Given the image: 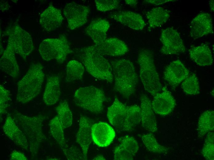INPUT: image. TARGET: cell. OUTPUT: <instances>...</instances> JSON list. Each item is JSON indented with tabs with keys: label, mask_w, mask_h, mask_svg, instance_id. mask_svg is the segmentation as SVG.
Instances as JSON below:
<instances>
[{
	"label": "cell",
	"mask_w": 214,
	"mask_h": 160,
	"mask_svg": "<svg viewBox=\"0 0 214 160\" xmlns=\"http://www.w3.org/2000/svg\"><path fill=\"white\" fill-rule=\"evenodd\" d=\"M114 81V88L124 98H128L135 91L138 77L134 65L128 59L111 61Z\"/></svg>",
	"instance_id": "1"
},
{
	"label": "cell",
	"mask_w": 214,
	"mask_h": 160,
	"mask_svg": "<svg viewBox=\"0 0 214 160\" xmlns=\"http://www.w3.org/2000/svg\"><path fill=\"white\" fill-rule=\"evenodd\" d=\"M107 117L110 123L119 130L131 131L141 121L140 107L127 106L116 98L108 108Z\"/></svg>",
	"instance_id": "2"
},
{
	"label": "cell",
	"mask_w": 214,
	"mask_h": 160,
	"mask_svg": "<svg viewBox=\"0 0 214 160\" xmlns=\"http://www.w3.org/2000/svg\"><path fill=\"white\" fill-rule=\"evenodd\" d=\"M44 77L42 65L39 63H32L18 83L16 101L25 104L36 97L41 90Z\"/></svg>",
	"instance_id": "3"
},
{
	"label": "cell",
	"mask_w": 214,
	"mask_h": 160,
	"mask_svg": "<svg viewBox=\"0 0 214 160\" xmlns=\"http://www.w3.org/2000/svg\"><path fill=\"white\" fill-rule=\"evenodd\" d=\"M81 51L79 58L87 72L97 79L112 83L114 79L111 65L94 46L85 47Z\"/></svg>",
	"instance_id": "4"
},
{
	"label": "cell",
	"mask_w": 214,
	"mask_h": 160,
	"mask_svg": "<svg viewBox=\"0 0 214 160\" xmlns=\"http://www.w3.org/2000/svg\"><path fill=\"white\" fill-rule=\"evenodd\" d=\"M13 118L27 139L31 155L35 156L41 143L46 139L42 130L45 116L40 114L30 117L17 113Z\"/></svg>",
	"instance_id": "5"
},
{
	"label": "cell",
	"mask_w": 214,
	"mask_h": 160,
	"mask_svg": "<svg viewBox=\"0 0 214 160\" xmlns=\"http://www.w3.org/2000/svg\"><path fill=\"white\" fill-rule=\"evenodd\" d=\"M137 62L140 78L145 89L154 97L161 92L163 87L151 52L145 49L140 50Z\"/></svg>",
	"instance_id": "6"
},
{
	"label": "cell",
	"mask_w": 214,
	"mask_h": 160,
	"mask_svg": "<svg viewBox=\"0 0 214 160\" xmlns=\"http://www.w3.org/2000/svg\"><path fill=\"white\" fill-rule=\"evenodd\" d=\"M73 97L76 104L83 109L96 114L103 110L105 97L100 88L93 86L79 88L75 91Z\"/></svg>",
	"instance_id": "7"
},
{
	"label": "cell",
	"mask_w": 214,
	"mask_h": 160,
	"mask_svg": "<svg viewBox=\"0 0 214 160\" xmlns=\"http://www.w3.org/2000/svg\"><path fill=\"white\" fill-rule=\"evenodd\" d=\"M39 51L43 60L48 61L54 59L60 63H63L67 55L73 52L64 35L57 38L44 39L40 44Z\"/></svg>",
	"instance_id": "8"
},
{
	"label": "cell",
	"mask_w": 214,
	"mask_h": 160,
	"mask_svg": "<svg viewBox=\"0 0 214 160\" xmlns=\"http://www.w3.org/2000/svg\"><path fill=\"white\" fill-rule=\"evenodd\" d=\"M6 33L8 35V40L11 43L16 53L25 60L34 48L30 34L16 23L8 29Z\"/></svg>",
	"instance_id": "9"
},
{
	"label": "cell",
	"mask_w": 214,
	"mask_h": 160,
	"mask_svg": "<svg viewBox=\"0 0 214 160\" xmlns=\"http://www.w3.org/2000/svg\"><path fill=\"white\" fill-rule=\"evenodd\" d=\"M160 40L162 44L161 52L165 55H179L184 53L185 47L178 31L169 27L162 30Z\"/></svg>",
	"instance_id": "10"
},
{
	"label": "cell",
	"mask_w": 214,
	"mask_h": 160,
	"mask_svg": "<svg viewBox=\"0 0 214 160\" xmlns=\"http://www.w3.org/2000/svg\"><path fill=\"white\" fill-rule=\"evenodd\" d=\"M63 11L67 21L69 28L74 30L87 22L90 9L87 6L72 2L67 4Z\"/></svg>",
	"instance_id": "11"
},
{
	"label": "cell",
	"mask_w": 214,
	"mask_h": 160,
	"mask_svg": "<svg viewBox=\"0 0 214 160\" xmlns=\"http://www.w3.org/2000/svg\"><path fill=\"white\" fill-rule=\"evenodd\" d=\"M189 71L183 63L177 59L171 62L164 72V79L172 88H175L189 76Z\"/></svg>",
	"instance_id": "12"
},
{
	"label": "cell",
	"mask_w": 214,
	"mask_h": 160,
	"mask_svg": "<svg viewBox=\"0 0 214 160\" xmlns=\"http://www.w3.org/2000/svg\"><path fill=\"white\" fill-rule=\"evenodd\" d=\"M91 135L93 141L97 146L105 147L113 142L115 133L113 128L108 124L99 122L92 125Z\"/></svg>",
	"instance_id": "13"
},
{
	"label": "cell",
	"mask_w": 214,
	"mask_h": 160,
	"mask_svg": "<svg viewBox=\"0 0 214 160\" xmlns=\"http://www.w3.org/2000/svg\"><path fill=\"white\" fill-rule=\"evenodd\" d=\"M213 28L211 15L208 13H201L192 20L190 34L193 38H198L212 33Z\"/></svg>",
	"instance_id": "14"
},
{
	"label": "cell",
	"mask_w": 214,
	"mask_h": 160,
	"mask_svg": "<svg viewBox=\"0 0 214 160\" xmlns=\"http://www.w3.org/2000/svg\"><path fill=\"white\" fill-rule=\"evenodd\" d=\"M162 90L154 96L151 104L153 110L156 114L166 116L172 111L176 104L170 92L164 87Z\"/></svg>",
	"instance_id": "15"
},
{
	"label": "cell",
	"mask_w": 214,
	"mask_h": 160,
	"mask_svg": "<svg viewBox=\"0 0 214 160\" xmlns=\"http://www.w3.org/2000/svg\"><path fill=\"white\" fill-rule=\"evenodd\" d=\"M15 50L11 43L8 40L6 49L0 59V70L13 78H17L20 72L16 60Z\"/></svg>",
	"instance_id": "16"
},
{
	"label": "cell",
	"mask_w": 214,
	"mask_h": 160,
	"mask_svg": "<svg viewBox=\"0 0 214 160\" xmlns=\"http://www.w3.org/2000/svg\"><path fill=\"white\" fill-rule=\"evenodd\" d=\"M93 121L85 116L80 117L79 128L76 135V141L81 149L84 160H86L88 150L92 142L91 128Z\"/></svg>",
	"instance_id": "17"
},
{
	"label": "cell",
	"mask_w": 214,
	"mask_h": 160,
	"mask_svg": "<svg viewBox=\"0 0 214 160\" xmlns=\"http://www.w3.org/2000/svg\"><path fill=\"white\" fill-rule=\"evenodd\" d=\"M94 46L103 55L121 56L129 50L128 46L124 41L116 38H107L101 43Z\"/></svg>",
	"instance_id": "18"
},
{
	"label": "cell",
	"mask_w": 214,
	"mask_h": 160,
	"mask_svg": "<svg viewBox=\"0 0 214 160\" xmlns=\"http://www.w3.org/2000/svg\"><path fill=\"white\" fill-rule=\"evenodd\" d=\"M2 130L6 136L17 146L25 150H28L29 145L27 139L11 116L8 115L7 117Z\"/></svg>",
	"instance_id": "19"
},
{
	"label": "cell",
	"mask_w": 214,
	"mask_h": 160,
	"mask_svg": "<svg viewBox=\"0 0 214 160\" xmlns=\"http://www.w3.org/2000/svg\"><path fill=\"white\" fill-rule=\"evenodd\" d=\"M141 121L143 127L147 130L154 132L158 128L151 102L148 96L143 94L140 97Z\"/></svg>",
	"instance_id": "20"
},
{
	"label": "cell",
	"mask_w": 214,
	"mask_h": 160,
	"mask_svg": "<svg viewBox=\"0 0 214 160\" xmlns=\"http://www.w3.org/2000/svg\"><path fill=\"white\" fill-rule=\"evenodd\" d=\"M63 19L61 10L55 8L50 3L41 14L39 22L45 30L51 31L61 26Z\"/></svg>",
	"instance_id": "21"
},
{
	"label": "cell",
	"mask_w": 214,
	"mask_h": 160,
	"mask_svg": "<svg viewBox=\"0 0 214 160\" xmlns=\"http://www.w3.org/2000/svg\"><path fill=\"white\" fill-rule=\"evenodd\" d=\"M110 16L117 22L135 30H142L146 25L140 14L131 11H120L111 14Z\"/></svg>",
	"instance_id": "22"
},
{
	"label": "cell",
	"mask_w": 214,
	"mask_h": 160,
	"mask_svg": "<svg viewBox=\"0 0 214 160\" xmlns=\"http://www.w3.org/2000/svg\"><path fill=\"white\" fill-rule=\"evenodd\" d=\"M110 26L107 20L98 19L92 21L86 29L85 32L92 39L95 45H98L107 38V33Z\"/></svg>",
	"instance_id": "23"
},
{
	"label": "cell",
	"mask_w": 214,
	"mask_h": 160,
	"mask_svg": "<svg viewBox=\"0 0 214 160\" xmlns=\"http://www.w3.org/2000/svg\"><path fill=\"white\" fill-rule=\"evenodd\" d=\"M61 91L60 81L57 75H51L47 79L43 94L44 103L48 106L54 105L59 101Z\"/></svg>",
	"instance_id": "24"
},
{
	"label": "cell",
	"mask_w": 214,
	"mask_h": 160,
	"mask_svg": "<svg viewBox=\"0 0 214 160\" xmlns=\"http://www.w3.org/2000/svg\"><path fill=\"white\" fill-rule=\"evenodd\" d=\"M190 58L200 66H210L213 62V58L209 46L202 43L196 46H192L188 50Z\"/></svg>",
	"instance_id": "25"
},
{
	"label": "cell",
	"mask_w": 214,
	"mask_h": 160,
	"mask_svg": "<svg viewBox=\"0 0 214 160\" xmlns=\"http://www.w3.org/2000/svg\"><path fill=\"white\" fill-rule=\"evenodd\" d=\"M146 16L149 27L155 28L164 24L170 17L167 10L161 7L153 8L148 11Z\"/></svg>",
	"instance_id": "26"
},
{
	"label": "cell",
	"mask_w": 214,
	"mask_h": 160,
	"mask_svg": "<svg viewBox=\"0 0 214 160\" xmlns=\"http://www.w3.org/2000/svg\"><path fill=\"white\" fill-rule=\"evenodd\" d=\"M214 130V111L207 110L203 113L198 120L197 129L198 137L201 138Z\"/></svg>",
	"instance_id": "27"
},
{
	"label": "cell",
	"mask_w": 214,
	"mask_h": 160,
	"mask_svg": "<svg viewBox=\"0 0 214 160\" xmlns=\"http://www.w3.org/2000/svg\"><path fill=\"white\" fill-rule=\"evenodd\" d=\"M49 126L50 133L54 139L63 148L67 147L64 135L65 128L57 115L50 121Z\"/></svg>",
	"instance_id": "28"
},
{
	"label": "cell",
	"mask_w": 214,
	"mask_h": 160,
	"mask_svg": "<svg viewBox=\"0 0 214 160\" xmlns=\"http://www.w3.org/2000/svg\"><path fill=\"white\" fill-rule=\"evenodd\" d=\"M84 70V67L80 62L75 60L70 61L66 66L65 81L70 82L81 80Z\"/></svg>",
	"instance_id": "29"
},
{
	"label": "cell",
	"mask_w": 214,
	"mask_h": 160,
	"mask_svg": "<svg viewBox=\"0 0 214 160\" xmlns=\"http://www.w3.org/2000/svg\"><path fill=\"white\" fill-rule=\"evenodd\" d=\"M55 110L64 128L70 127L72 124L73 116L67 102L65 100L60 102Z\"/></svg>",
	"instance_id": "30"
},
{
	"label": "cell",
	"mask_w": 214,
	"mask_h": 160,
	"mask_svg": "<svg viewBox=\"0 0 214 160\" xmlns=\"http://www.w3.org/2000/svg\"><path fill=\"white\" fill-rule=\"evenodd\" d=\"M142 142L149 151L159 154L166 152L168 149L160 145L151 133L143 135L142 137Z\"/></svg>",
	"instance_id": "31"
},
{
	"label": "cell",
	"mask_w": 214,
	"mask_h": 160,
	"mask_svg": "<svg viewBox=\"0 0 214 160\" xmlns=\"http://www.w3.org/2000/svg\"><path fill=\"white\" fill-rule=\"evenodd\" d=\"M182 88L186 93L195 95L200 92V86L197 77L195 74H192L187 78L181 84Z\"/></svg>",
	"instance_id": "32"
},
{
	"label": "cell",
	"mask_w": 214,
	"mask_h": 160,
	"mask_svg": "<svg viewBox=\"0 0 214 160\" xmlns=\"http://www.w3.org/2000/svg\"><path fill=\"white\" fill-rule=\"evenodd\" d=\"M214 132H211L207 134L202 149V154L206 160H214Z\"/></svg>",
	"instance_id": "33"
},
{
	"label": "cell",
	"mask_w": 214,
	"mask_h": 160,
	"mask_svg": "<svg viewBox=\"0 0 214 160\" xmlns=\"http://www.w3.org/2000/svg\"><path fill=\"white\" fill-rule=\"evenodd\" d=\"M95 2L98 11L106 12L118 8L120 1L117 0H96Z\"/></svg>",
	"instance_id": "34"
},
{
	"label": "cell",
	"mask_w": 214,
	"mask_h": 160,
	"mask_svg": "<svg viewBox=\"0 0 214 160\" xmlns=\"http://www.w3.org/2000/svg\"><path fill=\"white\" fill-rule=\"evenodd\" d=\"M120 144L126 150L135 156L139 149L137 141L133 137L129 136L122 138Z\"/></svg>",
	"instance_id": "35"
},
{
	"label": "cell",
	"mask_w": 214,
	"mask_h": 160,
	"mask_svg": "<svg viewBox=\"0 0 214 160\" xmlns=\"http://www.w3.org/2000/svg\"><path fill=\"white\" fill-rule=\"evenodd\" d=\"M10 92L1 84L0 85V114L1 116L4 114L9 107L11 99Z\"/></svg>",
	"instance_id": "36"
},
{
	"label": "cell",
	"mask_w": 214,
	"mask_h": 160,
	"mask_svg": "<svg viewBox=\"0 0 214 160\" xmlns=\"http://www.w3.org/2000/svg\"><path fill=\"white\" fill-rule=\"evenodd\" d=\"M113 155L115 160H132L134 157L120 144L114 148Z\"/></svg>",
	"instance_id": "37"
},
{
	"label": "cell",
	"mask_w": 214,
	"mask_h": 160,
	"mask_svg": "<svg viewBox=\"0 0 214 160\" xmlns=\"http://www.w3.org/2000/svg\"><path fill=\"white\" fill-rule=\"evenodd\" d=\"M63 150L68 160H84L82 152L75 146L63 148Z\"/></svg>",
	"instance_id": "38"
},
{
	"label": "cell",
	"mask_w": 214,
	"mask_h": 160,
	"mask_svg": "<svg viewBox=\"0 0 214 160\" xmlns=\"http://www.w3.org/2000/svg\"><path fill=\"white\" fill-rule=\"evenodd\" d=\"M10 159L11 160H27L28 158L22 153L16 150L13 151L11 153Z\"/></svg>",
	"instance_id": "39"
},
{
	"label": "cell",
	"mask_w": 214,
	"mask_h": 160,
	"mask_svg": "<svg viewBox=\"0 0 214 160\" xmlns=\"http://www.w3.org/2000/svg\"><path fill=\"white\" fill-rule=\"evenodd\" d=\"M147 3L155 6L160 5L169 2L176 1L173 0H147Z\"/></svg>",
	"instance_id": "40"
},
{
	"label": "cell",
	"mask_w": 214,
	"mask_h": 160,
	"mask_svg": "<svg viewBox=\"0 0 214 160\" xmlns=\"http://www.w3.org/2000/svg\"><path fill=\"white\" fill-rule=\"evenodd\" d=\"M125 2L127 5L133 7H135L138 2L137 0H125Z\"/></svg>",
	"instance_id": "41"
},
{
	"label": "cell",
	"mask_w": 214,
	"mask_h": 160,
	"mask_svg": "<svg viewBox=\"0 0 214 160\" xmlns=\"http://www.w3.org/2000/svg\"><path fill=\"white\" fill-rule=\"evenodd\" d=\"M209 4L211 11L212 12H213L214 10V0H210L209 1Z\"/></svg>",
	"instance_id": "42"
},
{
	"label": "cell",
	"mask_w": 214,
	"mask_h": 160,
	"mask_svg": "<svg viewBox=\"0 0 214 160\" xmlns=\"http://www.w3.org/2000/svg\"><path fill=\"white\" fill-rule=\"evenodd\" d=\"M93 160H105V159L103 155H99L95 157Z\"/></svg>",
	"instance_id": "43"
},
{
	"label": "cell",
	"mask_w": 214,
	"mask_h": 160,
	"mask_svg": "<svg viewBox=\"0 0 214 160\" xmlns=\"http://www.w3.org/2000/svg\"><path fill=\"white\" fill-rule=\"evenodd\" d=\"M211 95L213 97H214V90H213L212 92H211Z\"/></svg>",
	"instance_id": "44"
}]
</instances>
